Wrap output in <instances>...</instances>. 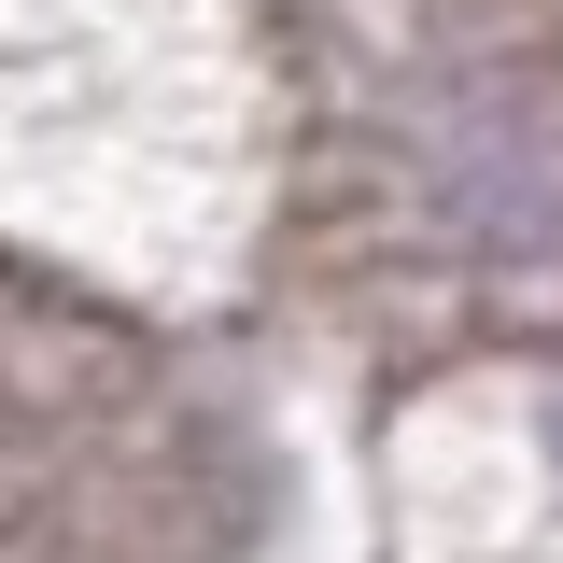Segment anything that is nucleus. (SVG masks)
Listing matches in <instances>:
<instances>
[{
    "mask_svg": "<svg viewBox=\"0 0 563 563\" xmlns=\"http://www.w3.org/2000/svg\"><path fill=\"white\" fill-rule=\"evenodd\" d=\"M451 211H479L465 240H493V254H550V240H563V113H536V99H493L479 128H465Z\"/></svg>",
    "mask_w": 563,
    "mask_h": 563,
    "instance_id": "nucleus-1",
    "label": "nucleus"
}]
</instances>
